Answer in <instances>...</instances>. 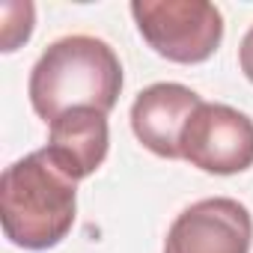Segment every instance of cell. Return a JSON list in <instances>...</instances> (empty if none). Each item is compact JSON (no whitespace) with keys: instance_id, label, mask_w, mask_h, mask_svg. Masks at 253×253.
Here are the masks:
<instances>
[{"instance_id":"ba28073f","label":"cell","mask_w":253,"mask_h":253,"mask_svg":"<svg viewBox=\"0 0 253 253\" xmlns=\"http://www.w3.org/2000/svg\"><path fill=\"white\" fill-rule=\"evenodd\" d=\"M238 66H241L244 78L253 84V27L244 33V39H241V45H238Z\"/></svg>"},{"instance_id":"3957f363","label":"cell","mask_w":253,"mask_h":253,"mask_svg":"<svg viewBox=\"0 0 253 253\" xmlns=\"http://www.w3.org/2000/svg\"><path fill=\"white\" fill-rule=\"evenodd\" d=\"M131 15L146 45L170 63H206L223 42V15L206 0H134Z\"/></svg>"},{"instance_id":"52a82bcc","label":"cell","mask_w":253,"mask_h":253,"mask_svg":"<svg viewBox=\"0 0 253 253\" xmlns=\"http://www.w3.org/2000/svg\"><path fill=\"white\" fill-rule=\"evenodd\" d=\"M107 149H110L107 113L78 107L51 122V140L45 152L72 182L92 176L104 164Z\"/></svg>"},{"instance_id":"8992f818","label":"cell","mask_w":253,"mask_h":253,"mask_svg":"<svg viewBox=\"0 0 253 253\" xmlns=\"http://www.w3.org/2000/svg\"><path fill=\"white\" fill-rule=\"evenodd\" d=\"M200 104L203 98L185 84H152L131 104V131L152 155L176 161L182 158V128Z\"/></svg>"},{"instance_id":"6da1fadb","label":"cell","mask_w":253,"mask_h":253,"mask_svg":"<svg viewBox=\"0 0 253 253\" xmlns=\"http://www.w3.org/2000/svg\"><path fill=\"white\" fill-rule=\"evenodd\" d=\"M122 92V63L116 51L95 36H63L45 48V54L30 69L27 95L45 122L57 116L89 107L110 113Z\"/></svg>"},{"instance_id":"7a4b0ae2","label":"cell","mask_w":253,"mask_h":253,"mask_svg":"<svg viewBox=\"0 0 253 253\" xmlns=\"http://www.w3.org/2000/svg\"><path fill=\"white\" fill-rule=\"evenodd\" d=\"M78 182H72L45 149L9 164L0 179L3 235L24 250H51L75 226Z\"/></svg>"},{"instance_id":"5b68a950","label":"cell","mask_w":253,"mask_h":253,"mask_svg":"<svg viewBox=\"0 0 253 253\" xmlns=\"http://www.w3.org/2000/svg\"><path fill=\"white\" fill-rule=\"evenodd\" d=\"M253 217L232 197H209L188 206L164 238V253H250Z\"/></svg>"},{"instance_id":"277c9868","label":"cell","mask_w":253,"mask_h":253,"mask_svg":"<svg viewBox=\"0 0 253 253\" xmlns=\"http://www.w3.org/2000/svg\"><path fill=\"white\" fill-rule=\"evenodd\" d=\"M182 158L211 176L253 167V119L238 107L203 101L182 128Z\"/></svg>"}]
</instances>
